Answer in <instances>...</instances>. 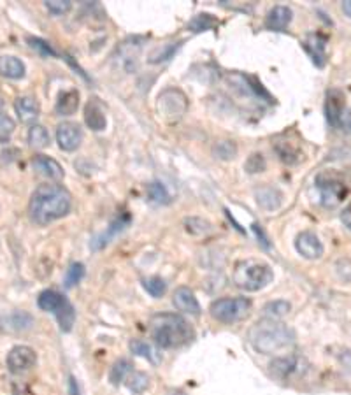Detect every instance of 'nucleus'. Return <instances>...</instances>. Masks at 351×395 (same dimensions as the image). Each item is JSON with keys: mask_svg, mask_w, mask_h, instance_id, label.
I'll list each match as a JSON object with an SVG mask.
<instances>
[{"mask_svg": "<svg viewBox=\"0 0 351 395\" xmlns=\"http://www.w3.org/2000/svg\"><path fill=\"white\" fill-rule=\"evenodd\" d=\"M73 207V197L60 185H40L30 197V218L37 225H50L67 216Z\"/></svg>", "mask_w": 351, "mask_h": 395, "instance_id": "f257e3e1", "label": "nucleus"}, {"mask_svg": "<svg viewBox=\"0 0 351 395\" xmlns=\"http://www.w3.org/2000/svg\"><path fill=\"white\" fill-rule=\"evenodd\" d=\"M248 341L258 353L274 355V353H281L295 345V332L285 323L265 318L251 327Z\"/></svg>", "mask_w": 351, "mask_h": 395, "instance_id": "f03ea898", "label": "nucleus"}, {"mask_svg": "<svg viewBox=\"0 0 351 395\" xmlns=\"http://www.w3.org/2000/svg\"><path fill=\"white\" fill-rule=\"evenodd\" d=\"M149 334L155 339L160 348L174 350L188 345L195 337V330L192 329L185 318L172 313L155 315L149 320Z\"/></svg>", "mask_w": 351, "mask_h": 395, "instance_id": "7ed1b4c3", "label": "nucleus"}, {"mask_svg": "<svg viewBox=\"0 0 351 395\" xmlns=\"http://www.w3.org/2000/svg\"><path fill=\"white\" fill-rule=\"evenodd\" d=\"M234 283L244 292H258L272 283L274 271L262 260H243L234 269Z\"/></svg>", "mask_w": 351, "mask_h": 395, "instance_id": "20e7f679", "label": "nucleus"}, {"mask_svg": "<svg viewBox=\"0 0 351 395\" xmlns=\"http://www.w3.org/2000/svg\"><path fill=\"white\" fill-rule=\"evenodd\" d=\"M37 306L43 311L53 313L64 332H70L73 330L74 322H76V311H74L73 304L62 294H58L57 290L40 292L39 297H37Z\"/></svg>", "mask_w": 351, "mask_h": 395, "instance_id": "39448f33", "label": "nucleus"}, {"mask_svg": "<svg viewBox=\"0 0 351 395\" xmlns=\"http://www.w3.org/2000/svg\"><path fill=\"white\" fill-rule=\"evenodd\" d=\"M156 111L167 124H178L188 111V98L178 88H167L158 95Z\"/></svg>", "mask_w": 351, "mask_h": 395, "instance_id": "423d86ee", "label": "nucleus"}, {"mask_svg": "<svg viewBox=\"0 0 351 395\" xmlns=\"http://www.w3.org/2000/svg\"><path fill=\"white\" fill-rule=\"evenodd\" d=\"M315 185L320 192V202L325 207H330V209L343 204L348 197V192H350L343 176L336 174V172H322L316 178Z\"/></svg>", "mask_w": 351, "mask_h": 395, "instance_id": "0eeeda50", "label": "nucleus"}, {"mask_svg": "<svg viewBox=\"0 0 351 395\" xmlns=\"http://www.w3.org/2000/svg\"><path fill=\"white\" fill-rule=\"evenodd\" d=\"M251 311V301L246 297H223L211 304L209 313L221 323H236L246 318Z\"/></svg>", "mask_w": 351, "mask_h": 395, "instance_id": "6e6552de", "label": "nucleus"}, {"mask_svg": "<svg viewBox=\"0 0 351 395\" xmlns=\"http://www.w3.org/2000/svg\"><path fill=\"white\" fill-rule=\"evenodd\" d=\"M327 121L336 131L351 134V111L346 104V97L341 90H330L325 100Z\"/></svg>", "mask_w": 351, "mask_h": 395, "instance_id": "1a4fd4ad", "label": "nucleus"}, {"mask_svg": "<svg viewBox=\"0 0 351 395\" xmlns=\"http://www.w3.org/2000/svg\"><path fill=\"white\" fill-rule=\"evenodd\" d=\"M37 362V355L30 346H16L8 353V367L11 373L22 374L32 369Z\"/></svg>", "mask_w": 351, "mask_h": 395, "instance_id": "9d476101", "label": "nucleus"}, {"mask_svg": "<svg viewBox=\"0 0 351 395\" xmlns=\"http://www.w3.org/2000/svg\"><path fill=\"white\" fill-rule=\"evenodd\" d=\"M327 44H329V37L320 32L308 33L304 43H302L306 53L309 54V59H311L313 64H315L316 67H320V69H323L327 64Z\"/></svg>", "mask_w": 351, "mask_h": 395, "instance_id": "9b49d317", "label": "nucleus"}, {"mask_svg": "<svg viewBox=\"0 0 351 395\" xmlns=\"http://www.w3.org/2000/svg\"><path fill=\"white\" fill-rule=\"evenodd\" d=\"M271 367H272V373H274L276 376L283 378V380H288V378L304 374L308 364H306V360L302 359V357L288 355V357H281V359H276L274 362L271 364Z\"/></svg>", "mask_w": 351, "mask_h": 395, "instance_id": "f8f14e48", "label": "nucleus"}, {"mask_svg": "<svg viewBox=\"0 0 351 395\" xmlns=\"http://www.w3.org/2000/svg\"><path fill=\"white\" fill-rule=\"evenodd\" d=\"M81 141H83V132H81L80 125L73 124V121H64V124L58 125L57 142L60 149L74 151V149L80 148Z\"/></svg>", "mask_w": 351, "mask_h": 395, "instance_id": "ddd939ff", "label": "nucleus"}, {"mask_svg": "<svg viewBox=\"0 0 351 395\" xmlns=\"http://www.w3.org/2000/svg\"><path fill=\"white\" fill-rule=\"evenodd\" d=\"M295 250L308 260H318V258H322L325 248H323V243L315 232L306 230V232L299 234L297 239H295Z\"/></svg>", "mask_w": 351, "mask_h": 395, "instance_id": "4468645a", "label": "nucleus"}, {"mask_svg": "<svg viewBox=\"0 0 351 395\" xmlns=\"http://www.w3.org/2000/svg\"><path fill=\"white\" fill-rule=\"evenodd\" d=\"M172 302L178 311L186 313V315L200 316V311H202V309H200L199 301H197L195 294H193V292L186 287H181L174 292Z\"/></svg>", "mask_w": 351, "mask_h": 395, "instance_id": "2eb2a0df", "label": "nucleus"}, {"mask_svg": "<svg viewBox=\"0 0 351 395\" xmlns=\"http://www.w3.org/2000/svg\"><path fill=\"white\" fill-rule=\"evenodd\" d=\"M15 111L22 124H36L40 114V105L36 98L25 95V97L16 98Z\"/></svg>", "mask_w": 351, "mask_h": 395, "instance_id": "dca6fc26", "label": "nucleus"}, {"mask_svg": "<svg viewBox=\"0 0 351 395\" xmlns=\"http://www.w3.org/2000/svg\"><path fill=\"white\" fill-rule=\"evenodd\" d=\"M292 18H294L292 9L286 8V6H276L269 11L267 18H265V27L269 30H274V32H283V30L288 29Z\"/></svg>", "mask_w": 351, "mask_h": 395, "instance_id": "f3484780", "label": "nucleus"}, {"mask_svg": "<svg viewBox=\"0 0 351 395\" xmlns=\"http://www.w3.org/2000/svg\"><path fill=\"white\" fill-rule=\"evenodd\" d=\"M32 165H33V169L39 172V174L46 176V178H50V179H54V181L64 178L62 165H60L57 160L50 158V156L36 155L32 158Z\"/></svg>", "mask_w": 351, "mask_h": 395, "instance_id": "a211bd4d", "label": "nucleus"}, {"mask_svg": "<svg viewBox=\"0 0 351 395\" xmlns=\"http://www.w3.org/2000/svg\"><path fill=\"white\" fill-rule=\"evenodd\" d=\"M25 64L15 54H0V76L8 80H22L25 77Z\"/></svg>", "mask_w": 351, "mask_h": 395, "instance_id": "6ab92c4d", "label": "nucleus"}, {"mask_svg": "<svg viewBox=\"0 0 351 395\" xmlns=\"http://www.w3.org/2000/svg\"><path fill=\"white\" fill-rule=\"evenodd\" d=\"M80 107V91L77 90H67L60 94L57 100V112L62 117H70Z\"/></svg>", "mask_w": 351, "mask_h": 395, "instance_id": "aec40b11", "label": "nucleus"}, {"mask_svg": "<svg viewBox=\"0 0 351 395\" xmlns=\"http://www.w3.org/2000/svg\"><path fill=\"white\" fill-rule=\"evenodd\" d=\"M84 121H87L88 127L95 132L104 131L105 125H107L104 111H102V107L97 102H88V105L84 107Z\"/></svg>", "mask_w": 351, "mask_h": 395, "instance_id": "412c9836", "label": "nucleus"}, {"mask_svg": "<svg viewBox=\"0 0 351 395\" xmlns=\"http://www.w3.org/2000/svg\"><path fill=\"white\" fill-rule=\"evenodd\" d=\"M276 151H278L279 158L285 163H297L302 158L301 148H299L297 142L278 141L276 142Z\"/></svg>", "mask_w": 351, "mask_h": 395, "instance_id": "4be33fe9", "label": "nucleus"}, {"mask_svg": "<svg viewBox=\"0 0 351 395\" xmlns=\"http://www.w3.org/2000/svg\"><path fill=\"white\" fill-rule=\"evenodd\" d=\"M281 199H283V195L279 193V190L271 188V186H267V188H262L257 192L258 206L264 207V209H267V211L278 209V207L281 206Z\"/></svg>", "mask_w": 351, "mask_h": 395, "instance_id": "5701e85b", "label": "nucleus"}, {"mask_svg": "<svg viewBox=\"0 0 351 395\" xmlns=\"http://www.w3.org/2000/svg\"><path fill=\"white\" fill-rule=\"evenodd\" d=\"M27 139H29L30 148H33V149H44V148H47L51 142L50 132H47L43 125H37V124L30 127Z\"/></svg>", "mask_w": 351, "mask_h": 395, "instance_id": "b1692460", "label": "nucleus"}, {"mask_svg": "<svg viewBox=\"0 0 351 395\" xmlns=\"http://www.w3.org/2000/svg\"><path fill=\"white\" fill-rule=\"evenodd\" d=\"M127 387L132 394H142V392L148 390V387H149L148 374L139 373V371L130 373L127 378Z\"/></svg>", "mask_w": 351, "mask_h": 395, "instance_id": "393cba45", "label": "nucleus"}, {"mask_svg": "<svg viewBox=\"0 0 351 395\" xmlns=\"http://www.w3.org/2000/svg\"><path fill=\"white\" fill-rule=\"evenodd\" d=\"M292 309L290 302L286 301H274V302H269V304L264 306V315L265 318H271V320H278L286 316Z\"/></svg>", "mask_w": 351, "mask_h": 395, "instance_id": "a878e982", "label": "nucleus"}, {"mask_svg": "<svg viewBox=\"0 0 351 395\" xmlns=\"http://www.w3.org/2000/svg\"><path fill=\"white\" fill-rule=\"evenodd\" d=\"M132 371V364L128 360L121 359L111 367V373H109V380H111L112 385H120L125 378H128Z\"/></svg>", "mask_w": 351, "mask_h": 395, "instance_id": "bb28decb", "label": "nucleus"}, {"mask_svg": "<svg viewBox=\"0 0 351 395\" xmlns=\"http://www.w3.org/2000/svg\"><path fill=\"white\" fill-rule=\"evenodd\" d=\"M130 350H132V353H135L137 357H142V359L149 360V362H153V364L158 362V355H156L155 350L151 348V345H148L146 341L134 339V341H130Z\"/></svg>", "mask_w": 351, "mask_h": 395, "instance_id": "cd10ccee", "label": "nucleus"}, {"mask_svg": "<svg viewBox=\"0 0 351 395\" xmlns=\"http://www.w3.org/2000/svg\"><path fill=\"white\" fill-rule=\"evenodd\" d=\"M142 287H144V290L148 292V294L151 295V297H155V299H160L167 292L165 281H163L162 278H158V276H153V278L144 279V283H142Z\"/></svg>", "mask_w": 351, "mask_h": 395, "instance_id": "c85d7f7f", "label": "nucleus"}, {"mask_svg": "<svg viewBox=\"0 0 351 395\" xmlns=\"http://www.w3.org/2000/svg\"><path fill=\"white\" fill-rule=\"evenodd\" d=\"M128 223V218H124V220H116L114 223L111 225V229L107 230V234H104V236L102 237H98L97 239V243H94V250H100L102 246H105V244L109 243V241H111V237H114L116 234L120 232V230H124V227L125 225Z\"/></svg>", "mask_w": 351, "mask_h": 395, "instance_id": "c756f323", "label": "nucleus"}, {"mask_svg": "<svg viewBox=\"0 0 351 395\" xmlns=\"http://www.w3.org/2000/svg\"><path fill=\"white\" fill-rule=\"evenodd\" d=\"M6 323L8 325H4L8 330H25L29 329L30 325H32V318H30L29 315H25V313H15V315L9 316L8 320H6Z\"/></svg>", "mask_w": 351, "mask_h": 395, "instance_id": "7c9ffc66", "label": "nucleus"}, {"mask_svg": "<svg viewBox=\"0 0 351 395\" xmlns=\"http://www.w3.org/2000/svg\"><path fill=\"white\" fill-rule=\"evenodd\" d=\"M186 225V230H188L190 234H193V236H204V234L211 232V223L209 221L202 220V218H188V220L185 221Z\"/></svg>", "mask_w": 351, "mask_h": 395, "instance_id": "2f4dec72", "label": "nucleus"}, {"mask_svg": "<svg viewBox=\"0 0 351 395\" xmlns=\"http://www.w3.org/2000/svg\"><path fill=\"white\" fill-rule=\"evenodd\" d=\"M216 25L218 22L211 15H199L188 23V29L193 30V32H204V30L214 29Z\"/></svg>", "mask_w": 351, "mask_h": 395, "instance_id": "473e14b6", "label": "nucleus"}, {"mask_svg": "<svg viewBox=\"0 0 351 395\" xmlns=\"http://www.w3.org/2000/svg\"><path fill=\"white\" fill-rule=\"evenodd\" d=\"M148 195L151 197L153 202H156V204H169L170 202L169 192H167L165 186H163L162 183H158V181L148 185Z\"/></svg>", "mask_w": 351, "mask_h": 395, "instance_id": "72a5a7b5", "label": "nucleus"}, {"mask_svg": "<svg viewBox=\"0 0 351 395\" xmlns=\"http://www.w3.org/2000/svg\"><path fill=\"white\" fill-rule=\"evenodd\" d=\"M179 44H165L162 47H156L151 54H149V62L151 64H160V62H165L169 60L170 57L174 54V51L178 50Z\"/></svg>", "mask_w": 351, "mask_h": 395, "instance_id": "f704fd0d", "label": "nucleus"}, {"mask_svg": "<svg viewBox=\"0 0 351 395\" xmlns=\"http://www.w3.org/2000/svg\"><path fill=\"white\" fill-rule=\"evenodd\" d=\"M84 276V265L80 264V262H76V264L70 265L69 269H67V274H66V287L67 288H73L74 285H77L83 279Z\"/></svg>", "mask_w": 351, "mask_h": 395, "instance_id": "c9c22d12", "label": "nucleus"}, {"mask_svg": "<svg viewBox=\"0 0 351 395\" xmlns=\"http://www.w3.org/2000/svg\"><path fill=\"white\" fill-rule=\"evenodd\" d=\"M70 8H73V4L69 0H47L46 2V9L54 16L66 15L70 11Z\"/></svg>", "mask_w": 351, "mask_h": 395, "instance_id": "e433bc0d", "label": "nucleus"}, {"mask_svg": "<svg viewBox=\"0 0 351 395\" xmlns=\"http://www.w3.org/2000/svg\"><path fill=\"white\" fill-rule=\"evenodd\" d=\"M244 169H246L250 174H257V172H264L265 169V160L262 153H253V155L248 158V162L244 163Z\"/></svg>", "mask_w": 351, "mask_h": 395, "instance_id": "4c0bfd02", "label": "nucleus"}, {"mask_svg": "<svg viewBox=\"0 0 351 395\" xmlns=\"http://www.w3.org/2000/svg\"><path fill=\"white\" fill-rule=\"evenodd\" d=\"M236 144L230 141H221L218 142V146L214 148V153H216V158H221V160H230L234 158V155H236Z\"/></svg>", "mask_w": 351, "mask_h": 395, "instance_id": "58836bf2", "label": "nucleus"}, {"mask_svg": "<svg viewBox=\"0 0 351 395\" xmlns=\"http://www.w3.org/2000/svg\"><path fill=\"white\" fill-rule=\"evenodd\" d=\"M15 120L8 114H4V112H0V137H9L15 132Z\"/></svg>", "mask_w": 351, "mask_h": 395, "instance_id": "ea45409f", "label": "nucleus"}, {"mask_svg": "<svg viewBox=\"0 0 351 395\" xmlns=\"http://www.w3.org/2000/svg\"><path fill=\"white\" fill-rule=\"evenodd\" d=\"M29 43L30 46H32L36 51H39L40 54H46V57H54V54H57L53 47H51L47 43H44L43 39H33V37H30Z\"/></svg>", "mask_w": 351, "mask_h": 395, "instance_id": "a19ab883", "label": "nucleus"}, {"mask_svg": "<svg viewBox=\"0 0 351 395\" xmlns=\"http://www.w3.org/2000/svg\"><path fill=\"white\" fill-rule=\"evenodd\" d=\"M69 395H83L80 383H77L76 378H73V376L69 378Z\"/></svg>", "mask_w": 351, "mask_h": 395, "instance_id": "79ce46f5", "label": "nucleus"}, {"mask_svg": "<svg viewBox=\"0 0 351 395\" xmlns=\"http://www.w3.org/2000/svg\"><path fill=\"white\" fill-rule=\"evenodd\" d=\"M341 221H343L346 229L351 230V206H348L346 209L341 213Z\"/></svg>", "mask_w": 351, "mask_h": 395, "instance_id": "37998d69", "label": "nucleus"}, {"mask_svg": "<svg viewBox=\"0 0 351 395\" xmlns=\"http://www.w3.org/2000/svg\"><path fill=\"white\" fill-rule=\"evenodd\" d=\"M343 11H344V15L350 16V18H351V0H346V2H343Z\"/></svg>", "mask_w": 351, "mask_h": 395, "instance_id": "c03bdc74", "label": "nucleus"}, {"mask_svg": "<svg viewBox=\"0 0 351 395\" xmlns=\"http://www.w3.org/2000/svg\"><path fill=\"white\" fill-rule=\"evenodd\" d=\"M172 395H185V394H181V392H178V394H172Z\"/></svg>", "mask_w": 351, "mask_h": 395, "instance_id": "a18cd8bd", "label": "nucleus"}, {"mask_svg": "<svg viewBox=\"0 0 351 395\" xmlns=\"http://www.w3.org/2000/svg\"><path fill=\"white\" fill-rule=\"evenodd\" d=\"M2 105H4V104H2V100H0V109H2Z\"/></svg>", "mask_w": 351, "mask_h": 395, "instance_id": "49530a36", "label": "nucleus"}]
</instances>
